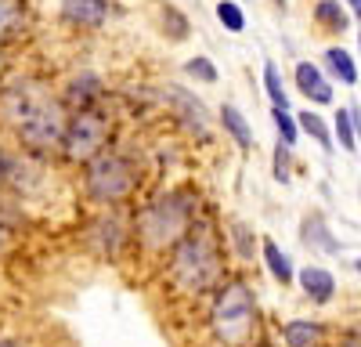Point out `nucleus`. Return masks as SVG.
<instances>
[{
    "label": "nucleus",
    "instance_id": "39448f33",
    "mask_svg": "<svg viewBox=\"0 0 361 347\" xmlns=\"http://www.w3.org/2000/svg\"><path fill=\"white\" fill-rule=\"evenodd\" d=\"M109 134H112V123L109 116L94 105L80 109L73 120L66 123V134H62V149L73 163H90L98 152H105L109 145Z\"/></svg>",
    "mask_w": 361,
    "mask_h": 347
},
{
    "label": "nucleus",
    "instance_id": "9d476101",
    "mask_svg": "<svg viewBox=\"0 0 361 347\" xmlns=\"http://www.w3.org/2000/svg\"><path fill=\"white\" fill-rule=\"evenodd\" d=\"M296 83H300V91H304L307 98H314L318 105H329V102H333V87H329V80L318 73V66L300 62V66H296Z\"/></svg>",
    "mask_w": 361,
    "mask_h": 347
},
{
    "label": "nucleus",
    "instance_id": "412c9836",
    "mask_svg": "<svg viewBox=\"0 0 361 347\" xmlns=\"http://www.w3.org/2000/svg\"><path fill=\"white\" fill-rule=\"evenodd\" d=\"M271 116H275V127H279V138L286 141V145H296V120L282 109V105H275L271 109Z\"/></svg>",
    "mask_w": 361,
    "mask_h": 347
},
{
    "label": "nucleus",
    "instance_id": "b1692460",
    "mask_svg": "<svg viewBox=\"0 0 361 347\" xmlns=\"http://www.w3.org/2000/svg\"><path fill=\"white\" fill-rule=\"evenodd\" d=\"M289 152H293V145L279 141V149H275V178L279 181H289Z\"/></svg>",
    "mask_w": 361,
    "mask_h": 347
},
{
    "label": "nucleus",
    "instance_id": "c756f323",
    "mask_svg": "<svg viewBox=\"0 0 361 347\" xmlns=\"http://www.w3.org/2000/svg\"><path fill=\"white\" fill-rule=\"evenodd\" d=\"M354 268H357V272H361V260H354Z\"/></svg>",
    "mask_w": 361,
    "mask_h": 347
},
{
    "label": "nucleus",
    "instance_id": "a211bd4d",
    "mask_svg": "<svg viewBox=\"0 0 361 347\" xmlns=\"http://www.w3.org/2000/svg\"><path fill=\"white\" fill-rule=\"evenodd\" d=\"M304 236H307V243H314L318 250H329V253H336V250H340V243H333V236L325 231L322 217H311V221L304 224Z\"/></svg>",
    "mask_w": 361,
    "mask_h": 347
},
{
    "label": "nucleus",
    "instance_id": "f3484780",
    "mask_svg": "<svg viewBox=\"0 0 361 347\" xmlns=\"http://www.w3.org/2000/svg\"><path fill=\"white\" fill-rule=\"evenodd\" d=\"M217 18H221L224 29H231V33H243V29H246V15H243V8H238L235 0H221V4H217Z\"/></svg>",
    "mask_w": 361,
    "mask_h": 347
},
{
    "label": "nucleus",
    "instance_id": "c85d7f7f",
    "mask_svg": "<svg viewBox=\"0 0 361 347\" xmlns=\"http://www.w3.org/2000/svg\"><path fill=\"white\" fill-rule=\"evenodd\" d=\"M0 347H22V343H11V340H0Z\"/></svg>",
    "mask_w": 361,
    "mask_h": 347
},
{
    "label": "nucleus",
    "instance_id": "393cba45",
    "mask_svg": "<svg viewBox=\"0 0 361 347\" xmlns=\"http://www.w3.org/2000/svg\"><path fill=\"white\" fill-rule=\"evenodd\" d=\"M8 174H11V159L4 156V149H0V185H8Z\"/></svg>",
    "mask_w": 361,
    "mask_h": 347
},
{
    "label": "nucleus",
    "instance_id": "0eeeda50",
    "mask_svg": "<svg viewBox=\"0 0 361 347\" xmlns=\"http://www.w3.org/2000/svg\"><path fill=\"white\" fill-rule=\"evenodd\" d=\"M62 15H66V22H73V25L94 29V25H102L105 15H109V0H62Z\"/></svg>",
    "mask_w": 361,
    "mask_h": 347
},
{
    "label": "nucleus",
    "instance_id": "6ab92c4d",
    "mask_svg": "<svg viewBox=\"0 0 361 347\" xmlns=\"http://www.w3.org/2000/svg\"><path fill=\"white\" fill-rule=\"evenodd\" d=\"M264 87H267L271 102L286 109V83H282V73H279V66H271V62L264 66Z\"/></svg>",
    "mask_w": 361,
    "mask_h": 347
},
{
    "label": "nucleus",
    "instance_id": "1a4fd4ad",
    "mask_svg": "<svg viewBox=\"0 0 361 347\" xmlns=\"http://www.w3.org/2000/svg\"><path fill=\"white\" fill-rule=\"evenodd\" d=\"M166 98L173 102V109L180 112V120H185V127L188 130H195V134H206V109H202V102H195L192 95H185L180 87H170L166 91Z\"/></svg>",
    "mask_w": 361,
    "mask_h": 347
},
{
    "label": "nucleus",
    "instance_id": "bb28decb",
    "mask_svg": "<svg viewBox=\"0 0 361 347\" xmlns=\"http://www.w3.org/2000/svg\"><path fill=\"white\" fill-rule=\"evenodd\" d=\"M347 4H350V11H354V15L361 18V0H347Z\"/></svg>",
    "mask_w": 361,
    "mask_h": 347
},
{
    "label": "nucleus",
    "instance_id": "7ed1b4c3",
    "mask_svg": "<svg viewBox=\"0 0 361 347\" xmlns=\"http://www.w3.org/2000/svg\"><path fill=\"white\" fill-rule=\"evenodd\" d=\"M192 228V199L188 195H163L156 199L152 207H145V214L137 217V231L145 246L152 250H166V246H177V239Z\"/></svg>",
    "mask_w": 361,
    "mask_h": 347
},
{
    "label": "nucleus",
    "instance_id": "cd10ccee",
    "mask_svg": "<svg viewBox=\"0 0 361 347\" xmlns=\"http://www.w3.org/2000/svg\"><path fill=\"white\" fill-rule=\"evenodd\" d=\"M4 243H8V231H4V228H0V250H4Z\"/></svg>",
    "mask_w": 361,
    "mask_h": 347
},
{
    "label": "nucleus",
    "instance_id": "f03ea898",
    "mask_svg": "<svg viewBox=\"0 0 361 347\" xmlns=\"http://www.w3.org/2000/svg\"><path fill=\"white\" fill-rule=\"evenodd\" d=\"M221 275V253L217 243L206 228H188L185 236L177 239V253H173V279L192 289V293H202L217 282Z\"/></svg>",
    "mask_w": 361,
    "mask_h": 347
},
{
    "label": "nucleus",
    "instance_id": "ddd939ff",
    "mask_svg": "<svg viewBox=\"0 0 361 347\" xmlns=\"http://www.w3.org/2000/svg\"><path fill=\"white\" fill-rule=\"evenodd\" d=\"M289 347H318L322 343V326L318 322H289L282 329Z\"/></svg>",
    "mask_w": 361,
    "mask_h": 347
},
{
    "label": "nucleus",
    "instance_id": "20e7f679",
    "mask_svg": "<svg viewBox=\"0 0 361 347\" xmlns=\"http://www.w3.org/2000/svg\"><path fill=\"white\" fill-rule=\"evenodd\" d=\"M257 326V304H253V293H250V286L246 282H228L221 289V297L214 304V333L238 347V343H246L250 333Z\"/></svg>",
    "mask_w": 361,
    "mask_h": 347
},
{
    "label": "nucleus",
    "instance_id": "4be33fe9",
    "mask_svg": "<svg viewBox=\"0 0 361 347\" xmlns=\"http://www.w3.org/2000/svg\"><path fill=\"white\" fill-rule=\"evenodd\" d=\"M336 138H340V145H343L347 152H354L357 138H354V123H350V112H347V109L336 112Z\"/></svg>",
    "mask_w": 361,
    "mask_h": 347
},
{
    "label": "nucleus",
    "instance_id": "4468645a",
    "mask_svg": "<svg viewBox=\"0 0 361 347\" xmlns=\"http://www.w3.org/2000/svg\"><path fill=\"white\" fill-rule=\"evenodd\" d=\"M325 62H329V69H333V76L340 80V83H357V69H354V58L343 51V47H329L325 51Z\"/></svg>",
    "mask_w": 361,
    "mask_h": 347
},
{
    "label": "nucleus",
    "instance_id": "9b49d317",
    "mask_svg": "<svg viewBox=\"0 0 361 347\" xmlns=\"http://www.w3.org/2000/svg\"><path fill=\"white\" fill-rule=\"evenodd\" d=\"M300 286H304V293L314 297L318 304H325L329 297H333V289H336L333 275H329L325 268H304L300 272Z\"/></svg>",
    "mask_w": 361,
    "mask_h": 347
},
{
    "label": "nucleus",
    "instance_id": "a878e982",
    "mask_svg": "<svg viewBox=\"0 0 361 347\" xmlns=\"http://www.w3.org/2000/svg\"><path fill=\"white\" fill-rule=\"evenodd\" d=\"M343 347H361V333H350V336L343 340Z\"/></svg>",
    "mask_w": 361,
    "mask_h": 347
},
{
    "label": "nucleus",
    "instance_id": "6e6552de",
    "mask_svg": "<svg viewBox=\"0 0 361 347\" xmlns=\"http://www.w3.org/2000/svg\"><path fill=\"white\" fill-rule=\"evenodd\" d=\"M29 8L25 0H0V44H11L25 33Z\"/></svg>",
    "mask_w": 361,
    "mask_h": 347
},
{
    "label": "nucleus",
    "instance_id": "2eb2a0df",
    "mask_svg": "<svg viewBox=\"0 0 361 347\" xmlns=\"http://www.w3.org/2000/svg\"><path fill=\"white\" fill-rule=\"evenodd\" d=\"M264 260H267V268H271V275H275L282 286H289L293 282V264H289V257L275 246V243H264Z\"/></svg>",
    "mask_w": 361,
    "mask_h": 347
},
{
    "label": "nucleus",
    "instance_id": "7c9ffc66",
    "mask_svg": "<svg viewBox=\"0 0 361 347\" xmlns=\"http://www.w3.org/2000/svg\"><path fill=\"white\" fill-rule=\"evenodd\" d=\"M357 47H361V37H357Z\"/></svg>",
    "mask_w": 361,
    "mask_h": 347
},
{
    "label": "nucleus",
    "instance_id": "5701e85b",
    "mask_svg": "<svg viewBox=\"0 0 361 347\" xmlns=\"http://www.w3.org/2000/svg\"><path fill=\"white\" fill-rule=\"evenodd\" d=\"M185 69H188V76H195V80H202V83H214V80H217V69H214V62H209V58H192Z\"/></svg>",
    "mask_w": 361,
    "mask_h": 347
},
{
    "label": "nucleus",
    "instance_id": "aec40b11",
    "mask_svg": "<svg viewBox=\"0 0 361 347\" xmlns=\"http://www.w3.org/2000/svg\"><path fill=\"white\" fill-rule=\"evenodd\" d=\"M314 15H318V22H325L329 29H343V25H347V15L340 11L336 0H322V4L314 8Z\"/></svg>",
    "mask_w": 361,
    "mask_h": 347
},
{
    "label": "nucleus",
    "instance_id": "423d86ee",
    "mask_svg": "<svg viewBox=\"0 0 361 347\" xmlns=\"http://www.w3.org/2000/svg\"><path fill=\"white\" fill-rule=\"evenodd\" d=\"M137 181V166L119 152H98L87 166V192L98 202H119L127 199Z\"/></svg>",
    "mask_w": 361,
    "mask_h": 347
},
{
    "label": "nucleus",
    "instance_id": "f257e3e1",
    "mask_svg": "<svg viewBox=\"0 0 361 347\" xmlns=\"http://www.w3.org/2000/svg\"><path fill=\"white\" fill-rule=\"evenodd\" d=\"M0 120L18 130L25 149L51 152L54 145H62L69 116L44 80H18L0 95Z\"/></svg>",
    "mask_w": 361,
    "mask_h": 347
},
{
    "label": "nucleus",
    "instance_id": "f8f14e48",
    "mask_svg": "<svg viewBox=\"0 0 361 347\" xmlns=\"http://www.w3.org/2000/svg\"><path fill=\"white\" fill-rule=\"evenodd\" d=\"M221 123H224V130H228L238 145H243V149H250V145H253V130H250V123H246V116L238 112L235 105H224V109H221Z\"/></svg>",
    "mask_w": 361,
    "mask_h": 347
},
{
    "label": "nucleus",
    "instance_id": "dca6fc26",
    "mask_svg": "<svg viewBox=\"0 0 361 347\" xmlns=\"http://www.w3.org/2000/svg\"><path fill=\"white\" fill-rule=\"evenodd\" d=\"M300 127H304L318 145H322V149L329 152V149H333V138H329V127H325V120H322V116H314V112H300V120H296Z\"/></svg>",
    "mask_w": 361,
    "mask_h": 347
}]
</instances>
